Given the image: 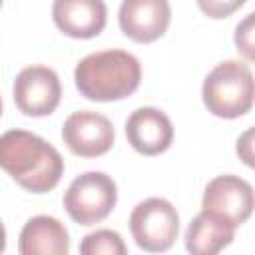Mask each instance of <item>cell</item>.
Segmentation results:
<instances>
[{
	"mask_svg": "<svg viewBox=\"0 0 255 255\" xmlns=\"http://www.w3.org/2000/svg\"><path fill=\"white\" fill-rule=\"evenodd\" d=\"M122 32L139 44L161 38L171 20L167 0H124L118 12Z\"/></svg>",
	"mask_w": 255,
	"mask_h": 255,
	"instance_id": "obj_9",
	"label": "cell"
},
{
	"mask_svg": "<svg viewBox=\"0 0 255 255\" xmlns=\"http://www.w3.org/2000/svg\"><path fill=\"white\" fill-rule=\"evenodd\" d=\"M235 237V225L215 211L201 209L185 231V249L193 255H213Z\"/></svg>",
	"mask_w": 255,
	"mask_h": 255,
	"instance_id": "obj_13",
	"label": "cell"
},
{
	"mask_svg": "<svg viewBox=\"0 0 255 255\" xmlns=\"http://www.w3.org/2000/svg\"><path fill=\"white\" fill-rule=\"evenodd\" d=\"M0 165L26 191L46 193L64 175L60 151L26 129H10L0 137Z\"/></svg>",
	"mask_w": 255,
	"mask_h": 255,
	"instance_id": "obj_1",
	"label": "cell"
},
{
	"mask_svg": "<svg viewBox=\"0 0 255 255\" xmlns=\"http://www.w3.org/2000/svg\"><path fill=\"white\" fill-rule=\"evenodd\" d=\"M205 108L225 120L245 116L255 104V78L247 64L227 60L217 64L201 88Z\"/></svg>",
	"mask_w": 255,
	"mask_h": 255,
	"instance_id": "obj_3",
	"label": "cell"
},
{
	"mask_svg": "<svg viewBox=\"0 0 255 255\" xmlns=\"http://www.w3.org/2000/svg\"><path fill=\"white\" fill-rule=\"evenodd\" d=\"M80 253L84 255H126L128 247L118 231L98 229L88 233L80 243Z\"/></svg>",
	"mask_w": 255,
	"mask_h": 255,
	"instance_id": "obj_14",
	"label": "cell"
},
{
	"mask_svg": "<svg viewBox=\"0 0 255 255\" xmlns=\"http://www.w3.org/2000/svg\"><path fill=\"white\" fill-rule=\"evenodd\" d=\"M235 48L237 52L245 58L255 62V10L251 14H247L235 28V36H233Z\"/></svg>",
	"mask_w": 255,
	"mask_h": 255,
	"instance_id": "obj_15",
	"label": "cell"
},
{
	"mask_svg": "<svg viewBox=\"0 0 255 255\" xmlns=\"http://www.w3.org/2000/svg\"><path fill=\"white\" fill-rule=\"evenodd\" d=\"M76 88L94 102H116L131 96L141 80L139 60L124 50H102L82 58L74 70Z\"/></svg>",
	"mask_w": 255,
	"mask_h": 255,
	"instance_id": "obj_2",
	"label": "cell"
},
{
	"mask_svg": "<svg viewBox=\"0 0 255 255\" xmlns=\"http://www.w3.org/2000/svg\"><path fill=\"white\" fill-rule=\"evenodd\" d=\"M52 18L66 36L88 40L106 28L108 8L104 0H54Z\"/></svg>",
	"mask_w": 255,
	"mask_h": 255,
	"instance_id": "obj_10",
	"label": "cell"
},
{
	"mask_svg": "<svg viewBox=\"0 0 255 255\" xmlns=\"http://www.w3.org/2000/svg\"><path fill=\"white\" fill-rule=\"evenodd\" d=\"M62 139L66 147L80 157H98L114 145V126L98 112L82 110L66 118L62 126Z\"/></svg>",
	"mask_w": 255,
	"mask_h": 255,
	"instance_id": "obj_7",
	"label": "cell"
},
{
	"mask_svg": "<svg viewBox=\"0 0 255 255\" xmlns=\"http://www.w3.org/2000/svg\"><path fill=\"white\" fill-rule=\"evenodd\" d=\"M243 4L245 0H197L199 10L209 18H227Z\"/></svg>",
	"mask_w": 255,
	"mask_h": 255,
	"instance_id": "obj_16",
	"label": "cell"
},
{
	"mask_svg": "<svg viewBox=\"0 0 255 255\" xmlns=\"http://www.w3.org/2000/svg\"><path fill=\"white\" fill-rule=\"evenodd\" d=\"M14 104L32 118L50 116L62 98V86L58 74L48 66H28L18 72L14 80Z\"/></svg>",
	"mask_w": 255,
	"mask_h": 255,
	"instance_id": "obj_6",
	"label": "cell"
},
{
	"mask_svg": "<svg viewBox=\"0 0 255 255\" xmlns=\"http://www.w3.org/2000/svg\"><path fill=\"white\" fill-rule=\"evenodd\" d=\"M129 231L139 249L149 253L167 251L179 233V215L163 197L139 201L129 215Z\"/></svg>",
	"mask_w": 255,
	"mask_h": 255,
	"instance_id": "obj_5",
	"label": "cell"
},
{
	"mask_svg": "<svg viewBox=\"0 0 255 255\" xmlns=\"http://www.w3.org/2000/svg\"><path fill=\"white\" fill-rule=\"evenodd\" d=\"M116 181L104 171H86L78 175L64 193V207L80 225L104 221L116 207Z\"/></svg>",
	"mask_w": 255,
	"mask_h": 255,
	"instance_id": "obj_4",
	"label": "cell"
},
{
	"mask_svg": "<svg viewBox=\"0 0 255 255\" xmlns=\"http://www.w3.org/2000/svg\"><path fill=\"white\" fill-rule=\"evenodd\" d=\"M235 153L237 157L249 165L251 169H255V126L245 129L239 137H237V143H235Z\"/></svg>",
	"mask_w": 255,
	"mask_h": 255,
	"instance_id": "obj_17",
	"label": "cell"
},
{
	"mask_svg": "<svg viewBox=\"0 0 255 255\" xmlns=\"http://www.w3.org/2000/svg\"><path fill=\"white\" fill-rule=\"evenodd\" d=\"M129 145L143 155L163 153L173 141L171 120L157 108H137L126 122Z\"/></svg>",
	"mask_w": 255,
	"mask_h": 255,
	"instance_id": "obj_11",
	"label": "cell"
},
{
	"mask_svg": "<svg viewBox=\"0 0 255 255\" xmlns=\"http://www.w3.org/2000/svg\"><path fill=\"white\" fill-rule=\"evenodd\" d=\"M201 207L223 215L235 227H239L255 209V189L239 175H217L207 183Z\"/></svg>",
	"mask_w": 255,
	"mask_h": 255,
	"instance_id": "obj_8",
	"label": "cell"
},
{
	"mask_svg": "<svg viewBox=\"0 0 255 255\" xmlns=\"http://www.w3.org/2000/svg\"><path fill=\"white\" fill-rule=\"evenodd\" d=\"M18 251L22 255H66L70 251L68 229L52 215H36L24 223Z\"/></svg>",
	"mask_w": 255,
	"mask_h": 255,
	"instance_id": "obj_12",
	"label": "cell"
}]
</instances>
